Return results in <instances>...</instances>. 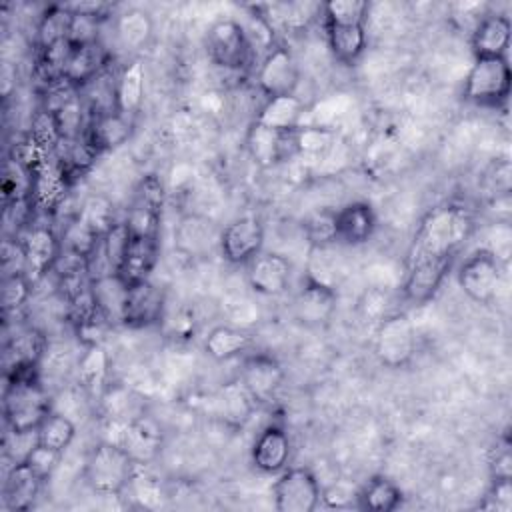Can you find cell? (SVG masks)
<instances>
[{
	"label": "cell",
	"instance_id": "681fc988",
	"mask_svg": "<svg viewBox=\"0 0 512 512\" xmlns=\"http://www.w3.org/2000/svg\"><path fill=\"white\" fill-rule=\"evenodd\" d=\"M2 272L4 276L12 274H26V258L20 240L14 238H4L2 242Z\"/></svg>",
	"mask_w": 512,
	"mask_h": 512
},
{
	"label": "cell",
	"instance_id": "6da1fadb",
	"mask_svg": "<svg viewBox=\"0 0 512 512\" xmlns=\"http://www.w3.org/2000/svg\"><path fill=\"white\" fill-rule=\"evenodd\" d=\"M474 228V214L466 206L456 202L438 204L420 218L410 240L406 262L434 256H456L464 242L474 234Z\"/></svg>",
	"mask_w": 512,
	"mask_h": 512
},
{
	"label": "cell",
	"instance_id": "5b68a950",
	"mask_svg": "<svg viewBox=\"0 0 512 512\" xmlns=\"http://www.w3.org/2000/svg\"><path fill=\"white\" fill-rule=\"evenodd\" d=\"M374 354L386 368H404L416 354V328L406 312L380 318L374 332Z\"/></svg>",
	"mask_w": 512,
	"mask_h": 512
},
{
	"label": "cell",
	"instance_id": "2e32d148",
	"mask_svg": "<svg viewBox=\"0 0 512 512\" xmlns=\"http://www.w3.org/2000/svg\"><path fill=\"white\" fill-rule=\"evenodd\" d=\"M238 382L254 398L256 404L272 400L284 382V370L280 362L264 352L250 354L244 358Z\"/></svg>",
	"mask_w": 512,
	"mask_h": 512
},
{
	"label": "cell",
	"instance_id": "277c9868",
	"mask_svg": "<svg viewBox=\"0 0 512 512\" xmlns=\"http://www.w3.org/2000/svg\"><path fill=\"white\" fill-rule=\"evenodd\" d=\"M510 86L508 58H474L464 80L462 98L480 108H500L508 102Z\"/></svg>",
	"mask_w": 512,
	"mask_h": 512
},
{
	"label": "cell",
	"instance_id": "d590c367",
	"mask_svg": "<svg viewBox=\"0 0 512 512\" xmlns=\"http://www.w3.org/2000/svg\"><path fill=\"white\" fill-rule=\"evenodd\" d=\"M34 190V174L20 164L16 158H6L2 176V204L12 206L18 202H28Z\"/></svg>",
	"mask_w": 512,
	"mask_h": 512
},
{
	"label": "cell",
	"instance_id": "e0dca14e",
	"mask_svg": "<svg viewBox=\"0 0 512 512\" xmlns=\"http://www.w3.org/2000/svg\"><path fill=\"white\" fill-rule=\"evenodd\" d=\"M218 224L200 214L184 216L174 230V246L188 258H204L214 250H220Z\"/></svg>",
	"mask_w": 512,
	"mask_h": 512
},
{
	"label": "cell",
	"instance_id": "484cf974",
	"mask_svg": "<svg viewBox=\"0 0 512 512\" xmlns=\"http://www.w3.org/2000/svg\"><path fill=\"white\" fill-rule=\"evenodd\" d=\"M324 34L332 56L340 64H356L366 50V24H340L324 22Z\"/></svg>",
	"mask_w": 512,
	"mask_h": 512
},
{
	"label": "cell",
	"instance_id": "83f0119b",
	"mask_svg": "<svg viewBox=\"0 0 512 512\" xmlns=\"http://www.w3.org/2000/svg\"><path fill=\"white\" fill-rule=\"evenodd\" d=\"M144 64L140 58L130 60L116 74V112L132 118L144 100Z\"/></svg>",
	"mask_w": 512,
	"mask_h": 512
},
{
	"label": "cell",
	"instance_id": "cb8c5ba5",
	"mask_svg": "<svg viewBox=\"0 0 512 512\" xmlns=\"http://www.w3.org/2000/svg\"><path fill=\"white\" fill-rule=\"evenodd\" d=\"M132 134V120L120 112L92 114L84 130V140L100 156L122 146Z\"/></svg>",
	"mask_w": 512,
	"mask_h": 512
},
{
	"label": "cell",
	"instance_id": "d4e9b609",
	"mask_svg": "<svg viewBox=\"0 0 512 512\" xmlns=\"http://www.w3.org/2000/svg\"><path fill=\"white\" fill-rule=\"evenodd\" d=\"M120 424H122L124 432H122V438L116 442L128 450V454L134 458V462L140 466V464L154 460L162 446L160 426L144 414L130 422H120Z\"/></svg>",
	"mask_w": 512,
	"mask_h": 512
},
{
	"label": "cell",
	"instance_id": "8fae6325",
	"mask_svg": "<svg viewBox=\"0 0 512 512\" xmlns=\"http://www.w3.org/2000/svg\"><path fill=\"white\" fill-rule=\"evenodd\" d=\"M452 262L454 256H434L406 262V276L402 282L404 300L414 306L430 302L444 284Z\"/></svg>",
	"mask_w": 512,
	"mask_h": 512
},
{
	"label": "cell",
	"instance_id": "1f68e13d",
	"mask_svg": "<svg viewBox=\"0 0 512 512\" xmlns=\"http://www.w3.org/2000/svg\"><path fill=\"white\" fill-rule=\"evenodd\" d=\"M304 110V102L296 94L266 98L256 116V122L276 130H296L302 126Z\"/></svg>",
	"mask_w": 512,
	"mask_h": 512
},
{
	"label": "cell",
	"instance_id": "f546056e",
	"mask_svg": "<svg viewBox=\"0 0 512 512\" xmlns=\"http://www.w3.org/2000/svg\"><path fill=\"white\" fill-rule=\"evenodd\" d=\"M400 486L384 474L372 476L358 492H356V508L368 512H392L402 504Z\"/></svg>",
	"mask_w": 512,
	"mask_h": 512
},
{
	"label": "cell",
	"instance_id": "8992f818",
	"mask_svg": "<svg viewBox=\"0 0 512 512\" xmlns=\"http://www.w3.org/2000/svg\"><path fill=\"white\" fill-rule=\"evenodd\" d=\"M460 290L476 304L490 306L502 288V262L496 252L480 248L472 252L458 268Z\"/></svg>",
	"mask_w": 512,
	"mask_h": 512
},
{
	"label": "cell",
	"instance_id": "8d00e7d4",
	"mask_svg": "<svg viewBox=\"0 0 512 512\" xmlns=\"http://www.w3.org/2000/svg\"><path fill=\"white\" fill-rule=\"evenodd\" d=\"M36 436H38V444L64 452L76 436V426L68 416L52 410L36 428Z\"/></svg>",
	"mask_w": 512,
	"mask_h": 512
},
{
	"label": "cell",
	"instance_id": "b9f144b4",
	"mask_svg": "<svg viewBox=\"0 0 512 512\" xmlns=\"http://www.w3.org/2000/svg\"><path fill=\"white\" fill-rule=\"evenodd\" d=\"M370 4L364 0H330L322 4L324 22L340 24H366Z\"/></svg>",
	"mask_w": 512,
	"mask_h": 512
},
{
	"label": "cell",
	"instance_id": "ee69618b",
	"mask_svg": "<svg viewBox=\"0 0 512 512\" xmlns=\"http://www.w3.org/2000/svg\"><path fill=\"white\" fill-rule=\"evenodd\" d=\"M304 236L314 246H332L336 244V228H334V210H320L310 214L302 224Z\"/></svg>",
	"mask_w": 512,
	"mask_h": 512
},
{
	"label": "cell",
	"instance_id": "e575fe53",
	"mask_svg": "<svg viewBox=\"0 0 512 512\" xmlns=\"http://www.w3.org/2000/svg\"><path fill=\"white\" fill-rule=\"evenodd\" d=\"M216 406H218V416H222L224 422L242 426L250 418L256 402L246 392V388L236 380L220 388L216 396Z\"/></svg>",
	"mask_w": 512,
	"mask_h": 512
},
{
	"label": "cell",
	"instance_id": "9c48e42d",
	"mask_svg": "<svg viewBox=\"0 0 512 512\" xmlns=\"http://www.w3.org/2000/svg\"><path fill=\"white\" fill-rule=\"evenodd\" d=\"M300 128L276 130L254 120L246 132V150L260 168H272L300 152Z\"/></svg>",
	"mask_w": 512,
	"mask_h": 512
},
{
	"label": "cell",
	"instance_id": "7c38bea8",
	"mask_svg": "<svg viewBox=\"0 0 512 512\" xmlns=\"http://www.w3.org/2000/svg\"><path fill=\"white\" fill-rule=\"evenodd\" d=\"M16 238L20 240L24 250L26 276L32 284H36L46 274H50L62 250L60 236L48 224H38L32 220L24 230L16 234Z\"/></svg>",
	"mask_w": 512,
	"mask_h": 512
},
{
	"label": "cell",
	"instance_id": "30bf717a",
	"mask_svg": "<svg viewBox=\"0 0 512 512\" xmlns=\"http://www.w3.org/2000/svg\"><path fill=\"white\" fill-rule=\"evenodd\" d=\"M300 68L292 50L284 44H274L266 50L256 70V84L266 98L296 94Z\"/></svg>",
	"mask_w": 512,
	"mask_h": 512
},
{
	"label": "cell",
	"instance_id": "7a4b0ae2",
	"mask_svg": "<svg viewBox=\"0 0 512 512\" xmlns=\"http://www.w3.org/2000/svg\"><path fill=\"white\" fill-rule=\"evenodd\" d=\"M138 464L124 446L114 440L98 442L86 456L82 478L102 496H120L134 480Z\"/></svg>",
	"mask_w": 512,
	"mask_h": 512
},
{
	"label": "cell",
	"instance_id": "4316f807",
	"mask_svg": "<svg viewBox=\"0 0 512 512\" xmlns=\"http://www.w3.org/2000/svg\"><path fill=\"white\" fill-rule=\"evenodd\" d=\"M42 480L28 468L26 462L12 464L4 478V488H2V504L10 512H24L28 510L38 492H40Z\"/></svg>",
	"mask_w": 512,
	"mask_h": 512
},
{
	"label": "cell",
	"instance_id": "bcb514c9",
	"mask_svg": "<svg viewBox=\"0 0 512 512\" xmlns=\"http://www.w3.org/2000/svg\"><path fill=\"white\" fill-rule=\"evenodd\" d=\"M62 454L64 452H58V450H52L48 446H42V444H36L34 450L28 454V458L24 460L28 464V468L42 480L46 482L54 470L58 468L60 460H62Z\"/></svg>",
	"mask_w": 512,
	"mask_h": 512
},
{
	"label": "cell",
	"instance_id": "f6af8a7d",
	"mask_svg": "<svg viewBox=\"0 0 512 512\" xmlns=\"http://www.w3.org/2000/svg\"><path fill=\"white\" fill-rule=\"evenodd\" d=\"M32 282L28 280L26 274H12L4 276L2 280V304H4V314L18 312L26 300L30 298L32 292Z\"/></svg>",
	"mask_w": 512,
	"mask_h": 512
},
{
	"label": "cell",
	"instance_id": "7dc6e473",
	"mask_svg": "<svg viewBox=\"0 0 512 512\" xmlns=\"http://www.w3.org/2000/svg\"><path fill=\"white\" fill-rule=\"evenodd\" d=\"M130 240V232L124 224V220H118L104 236H102V250L110 262V266L114 268V274H116V268L124 256V250H126V244Z\"/></svg>",
	"mask_w": 512,
	"mask_h": 512
},
{
	"label": "cell",
	"instance_id": "836d02e7",
	"mask_svg": "<svg viewBox=\"0 0 512 512\" xmlns=\"http://www.w3.org/2000/svg\"><path fill=\"white\" fill-rule=\"evenodd\" d=\"M76 374H78V384L88 394L102 396L106 392L108 356L100 344L84 348V352L78 356V362H76Z\"/></svg>",
	"mask_w": 512,
	"mask_h": 512
},
{
	"label": "cell",
	"instance_id": "7bdbcfd3",
	"mask_svg": "<svg viewBox=\"0 0 512 512\" xmlns=\"http://www.w3.org/2000/svg\"><path fill=\"white\" fill-rule=\"evenodd\" d=\"M164 184L156 174H146L138 180L132 200H130V208H140V210H148L154 214H162V206H164Z\"/></svg>",
	"mask_w": 512,
	"mask_h": 512
},
{
	"label": "cell",
	"instance_id": "4fadbf2b",
	"mask_svg": "<svg viewBox=\"0 0 512 512\" xmlns=\"http://www.w3.org/2000/svg\"><path fill=\"white\" fill-rule=\"evenodd\" d=\"M264 248V224L256 216H240L220 232V254L228 264L244 266Z\"/></svg>",
	"mask_w": 512,
	"mask_h": 512
},
{
	"label": "cell",
	"instance_id": "603a6c76",
	"mask_svg": "<svg viewBox=\"0 0 512 512\" xmlns=\"http://www.w3.org/2000/svg\"><path fill=\"white\" fill-rule=\"evenodd\" d=\"M110 62H112V54L102 44V40L72 46L66 68H64V80L80 90L90 80L106 72Z\"/></svg>",
	"mask_w": 512,
	"mask_h": 512
},
{
	"label": "cell",
	"instance_id": "f1b7e54d",
	"mask_svg": "<svg viewBox=\"0 0 512 512\" xmlns=\"http://www.w3.org/2000/svg\"><path fill=\"white\" fill-rule=\"evenodd\" d=\"M50 344L44 332H40L34 326L18 330L4 348V360L6 368L20 366V364H40L46 356Z\"/></svg>",
	"mask_w": 512,
	"mask_h": 512
},
{
	"label": "cell",
	"instance_id": "7402d4cb",
	"mask_svg": "<svg viewBox=\"0 0 512 512\" xmlns=\"http://www.w3.org/2000/svg\"><path fill=\"white\" fill-rule=\"evenodd\" d=\"M290 454L292 444L288 432L280 424H268L256 436L250 450V460L256 470L264 474H278L288 466Z\"/></svg>",
	"mask_w": 512,
	"mask_h": 512
},
{
	"label": "cell",
	"instance_id": "d6986e66",
	"mask_svg": "<svg viewBox=\"0 0 512 512\" xmlns=\"http://www.w3.org/2000/svg\"><path fill=\"white\" fill-rule=\"evenodd\" d=\"M160 258V238L158 236H132L126 244L124 256L116 268V276L126 284H138L150 280Z\"/></svg>",
	"mask_w": 512,
	"mask_h": 512
},
{
	"label": "cell",
	"instance_id": "c3c4849f",
	"mask_svg": "<svg viewBox=\"0 0 512 512\" xmlns=\"http://www.w3.org/2000/svg\"><path fill=\"white\" fill-rule=\"evenodd\" d=\"M482 510L510 512L512 510V478H492L490 488L480 502Z\"/></svg>",
	"mask_w": 512,
	"mask_h": 512
},
{
	"label": "cell",
	"instance_id": "ba28073f",
	"mask_svg": "<svg viewBox=\"0 0 512 512\" xmlns=\"http://www.w3.org/2000/svg\"><path fill=\"white\" fill-rule=\"evenodd\" d=\"M278 512H312L322 500V488L310 468H284L272 488Z\"/></svg>",
	"mask_w": 512,
	"mask_h": 512
},
{
	"label": "cell",
	"instance_id": "5bb4252c",
	"mask_svg": "<svg viewBox=\"0 0 512 512\" xmlns=\"http://www.w3.org/2000/svg\"><path fill=\"white\" fill-rule=\"evenodd\" d=\"M248 286L262 296H280L290 286L292 264L278 252H258L244 264Z\"/></svg>",
	"mask_w": 512,
	"mask_h": 512
},
{
	"label": "cell",
	"instance_id": "f35d334b",
	"mask_svg": "<svg viewBox=\"0 0 512 512\" xmlns=\"http://www.w3.org/2000/svg\"><path fill=\"white\" fill-rule=\"evenodd\" d=\"M86 226H90L98 236H104L118 220L114 204L104 196H88L76 214Z\"/></svg>",
	"mask_w": 512,
	"mask_h": 512
},
{
	"label": "cell",
	"instance_id": "4dcf8cb0",
	"mask_svg": "<svg viewBox=\"0 0 512 512\" xmlns=\"http://www.w3.org/2000/svg\"><path fill=\"white\" fill-rule=\"evenodd\" d=\"M250 344H252L250 332H246L242 328L226 326V324L210 328L202 342L204 352L216 362H224V360L244 354L250 348Z\"/></svg>",
	"mask_w": 512,
	"mask_h": 512
},
{
	"label": "cell",
	"instance_id": "44dd1931",
	"mask_svg": "<svg viewBox=\"0 0 512 512\" xmlns=\"http://www.w3.org/2000/svg\"><path fill=\"white\" fill-rule=\"evenodd\" d=\"M336 244L362 246L376 230V212L370 202L354 200L334 210Z\"/></svg>",
	"mask_w": 512,
	"mask_h": 512
},
{
	"label": "cell",
	"instance_id": "3957f363",
	"mask_svg": "<svg viewBox=\"0 0 512 512\" xmlns=\"http://www.w3.org/2000/svg\"><path fill=\"white\" fill-rule=\"evenodd\" d=\"M52 412V400L42 378L6 380L4 420L10 432H36L40 422Z\"/></svg>",
	"mask_w": 512,
	"mask_h": 512
},
{
	"label": "cell",
	"instance_id": "ffe728a7",
	"mask_svg": "<svg viewBox=\"0 0 512 512\" xmlns=\"http://www.w3.org/2000/svg\"><path fill=\"white\" fill-rule=\"evenodd\" d=\"M510 36V18L500 12H486L470 32V48L474 58H506Z\"/></svg>",
	"mask_w": 512,
	"mask_h": 512
},
{
	"label": "cell",
	"instance_id": "ac0fdd59",
	"mask_svg": "<svg viewBox=\"0 0 512 512\" xmlns=\"http://www.w3.org/2000/svg\"><path fill=\"white\" fill-rule=\"evenodd\" d=\"M336 304V288L306 276L302 288L294 298V318L304 326H322L334 316Z\"/></svg>",
	"mask_w": 512,
	"mask_h": 512
},
{
	"label": "cell",
	"instance_id": "60d3db41",
	"mask_svg": "<svg viewBox=\"0 0 512 512\" xmlns=\"http://www.w3.org/2000/svg\"><path fill=\"white\" fill-rule=\"evenodd\" d=\"M100 238L102 236H98L90 226H86L78 216H74L72 220H68V224L60 234V246L64 250H70L88 258L90 252L100 242Z\"/></svg>",
	"mask_w": 512,
	"mask_h": 512
},
{
	"label": "cell",
	"instance_id": "f907efd6",
	"mask_svg": "<svg viewBox=\"0 0 512 512\" xmlns=\"http://www.w3.org/2000/svg\"><path fill=\"white\" fill-rule=\"evenodd\" d=\"M492 478H512V456H510V440L506 438L498 444L492 460H490Z\"/></svg>",
	"mask_w": 512,
	"mask_h": 512
},
{
	"label": "cell",
	"instance_id": "d6a6232c",
	"mask_svg": "<svg viewBox=\"0 0 512 512\" xmlns=\"http://www.w3.org/2000/svg\"><path fill=\"white\" fill-rule=\"evenodd\" d=\"M126 290H128V286L116 274H108V276L90 280V292L94 296V302L112 326L122 324Z\"/></svg>",
	"mask_w": 512,
	"mask_h": 512
},
{
	"label": "cell",
	"instance_id": "9a60e30c",
	"mask_svg": "<svg viewBox=\"0 0 512 512\" xmlns=\"http://www.w3.org/2000/svg\"><path fill=\"white\" fill-rule=\"evenodd\" d=\"M166 292L152 280L128 286L122 324L130 328H148L162 320Z\"/></svg>",
	"mask_w": 512,
	"mask_h": 512
},
{
	"label": "cell",
	"instance_id": "ab89813d",
	"mask_svg": "<svg viewBox=\"0 0 512 512\" xmlns=\"http://www.w3.org/2000/svg\"><path fill=\"white\" fill-rule=\"evenodd\" d=\"M70 12L62 4H52L40 18L38 24V50L48 48L60 40L68 38Z\"/></svg>",
	"mask_w": 512,
	"mask_h": 512
},
{
	"label": "cell",
	"instance_id": "52a82bcc",
	"mask_svg": "<svg viewBox=\"0 0 512 512\" xmlns=\"http://www.w3.org/2000/svg\"><path fill=\"white\" fill-rule=\"evenodd\" d=\"M208 58L224 70H244L252 58V44L244 26L234 18L216 20L204 40Z\"/></svg>",
	"mask_w": 512,
	"mask_h": 512
},
{
	"label": "cell",
	"instance_id": "74e56055",
	"mask_svg": "<svg viewBox=\"0 0 512 512\" xmlns=\"http://www.w3.org/2000/svg\"><path fill=\"white\" fill-rule=\"evenodd\" d=\"M116 38L124 48H140L152 34V22L142 10H128L114 22Z\"/></svg>",
	"mask_w": 512,
	"mask_h": 512
}]
</instances>
